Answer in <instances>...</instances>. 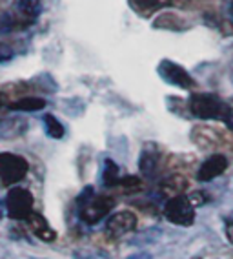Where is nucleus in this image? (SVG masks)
I'll return each instance as SVG.
<instances>
[{
	"label": "nucleus",
	"mask_w": 233,
	"mask_h": 259,
	"mask_svg": "<svg viewBox=\"0 0 233 259\" xmlns=\"http://www.w3.org/2000/svg\"><path fill=\"white\" fill-rule=\"evenodd\" d=\"M29 170L28 161L17 153H0V181L6 186H13L26 177Z\"/></svg>",
	"instance_id": "obj_3"
},
{
	"label": "nucleus",
	"mask_w": 233,
	"mask_h": 259,
	"mask_svg": "<svg viewBox=\"0 0 233 259\" xmlns=\"http://www.w3.org/2000/svg\"><path fill=\"white\" fill-rule=\"evenodd\" d=\"M95 197H97V195H95L93 186H86V188L79 194V197H77V204H79L80 208H84L86 204L91 203V201H93Z\"/></svg>",
	"instance_id": "obj_19"
},
{
	"label": "nucleus",
	"mask_w": 233,
	"mask_h": 259,
	"mask_svg": "<svg viewBox=\"0 0 233 259\" xmlns=\"http://www.w3.org/2000/svg\"><path fill=\"white\" fill-rule=\"evenodd\" d=\"M190 201L193 206H201V204H204L206 201H208V197H206L204 192H193V194L190 195Z\"/></svg>",
	"instance_id": "obj_20"
},
{
	"label": "nucleus",
	"mask_w": 233,
	"mask_h": 259,
	"mask_svg": "<svg viewBox=\"0 0 233 259\" xmlns=\"http://www.w3.org/2000/svg\"><path fill=\"white\" fill-rule=\"evenodd\" d=\"M231 13H233V2H231Z\"/></svg>",
	"instance_id": "obj_23"
},
{
	"label": "nucleus",
	"mask_w": 233,
	"mask_h": 259,
	"mask_svg": "<svg viewBox=\"0 0 233 259\" xmlns=\"http://www.w3.org/2000/svg\"><path fill=\"white\" fill-rule=\"evenodd\" d=\"M137 227V215L133 212H116L111 213L106 221V232L109 237H122L130 234Z\"/></svg>",
	"instance_id": "obj_7"
},
{
	"label": "nucleus",
	"mask_w": 233,
	"mask_h": 259,
	"mask_svg": "<svg viewBox=\"0 0 233 259\" xmlns=\"http://www.w3.org/2000/svg\"><path fill=\"white\" fill-rule=\"evenodd\" d=\"M0 219H2V213H0Z\"/></svg>",
	"instance_id": "obj_24"
},
{
	"label": "nucleus",
	"mask_w": 233,
	"mask_h": 259,
	"mask_svg": "<svg viewBox=\"0 0 233 259\" xmlns=\"http://www.w3.org/2000/svg\"><path fill=\"white\" fill-rule=\"evenodd\" d=\"M226 168H228V157L222 153H215L201 164V168L197 171V179L201 183H210L215 177H219Z\"/></svg>",
	"instance_id": "obj_8"
},
{
	"label": "nucleus",
	"mask_w": 233,
	"mask_h": 259,
	"mask_svg": "<svg viewBox=\"0 0 233 259\" xmlns=\"http://www.w3.org/2000/svg\"><path fill=\"white\" fill-rule=\"evenodd\" d=\"M128 2H130V6L140 17H151L155 11H159L171 4V0H128Z\"/></svg>",
	"instance_id": "obj_14"
},
{
	"label": "nucleus",
	"mask_w": 233,
	"mask_h": 259,
	"mask_svg": "<svg viewBox=\"0 0 233 259\" xmlns=\"http://www.w3.org/2000/svg\"><path fill=\"white\" fill-rule=\"evenodd\" d=\"M184 26H186V20L182 19L181 15L173 13V11H166V13L159 15L153 22V28L169 29V31H182Z\"/></svg>",
	"instance_id": "obj_13"
},
{
	"label": "nucleus",
	"mask_w": 233,
	"mask_h": 259,
	"mask_svg": "<svg viewBox=\"0 0 233 259\" xmlns=\"http://www.w3.org/2000/svg\"><path fill=\"white\" fill-rule=\"evenodd\" d=\"M164 215L169 223L177 225V227H191L195 223V206L191 204L190 197L177 195V197L166 201Z\"/></svg>",
	"instance_id": "obj_2"
},
{
	"label": "nucleus",
	"mask_w": 233,
	"mask_h": 259,
	"mask_svg": "<svg viewBox=\"0 0 233 259\" xmlns=\"http://www.w3.org/2000/svg\"><path fill=\"white\" fill-rule=\"evenodd\" d=\"M224 232H226V237H228V241L233 245V221H226Z\"/></svg>",
	"instance_id": "obj_21"
},
{
	"label": "nucleus",
	"mask_w": 233,
	"mask_h": 259,
	"mask_svg": "<svg viewBox=\"0 0 233 259\" xmlns=\"http://www.w3.org/2000/svg\"><path fill=\"white\" fill-rule=\"evenodd\" d=\"M28 223L31 225V230L35 232V236H37L38 239L46 241V243L56 239V232L53 230L51 227H49V223L46 221V218H44L42 213L33 212L31 215H29Z\"/></svg>",
	"instance_id": "obj_12"
},
{
	"label": "nucleus",
	"mask_w": 233,
	"mask_h": 259,
	"mask_svg": "<svg viewBox=\"0 0 233 259\" xmlns=\"http://www.w3.org/2000/svg\"><path fill=\"white\" fill-rule=\"evenodd\" d=\"M188 188V179L182 176H169L159 185V194L164 199H173L177 195H184V190Z\"/></svg>",
	"instance_id": "obj_11"
},
{
	"label": "nucleus",
	"mask_w": 233,
	"mask_h": 259,
	"mask_svg": "<svg viewBox=\"0 0 233 259\" xmlns=\"http://www.w3.org/2000/svg\"><path fill=\"white\" fill-rule=\"evenodd\" d=\"M159 73L166 82L173 84V86H177V88L182 90H190L193 88V77L188 73L182 66H179L177 62H173V60H162L159 64Z\"/></svg>",
	"instance_id": "obj_6"
},
{
	"label": "nucleus",
	"mask_w": 233,
	"mask_h": 259,
	"mask_svg": "<svg viewBox=\"0 0 233 259\" xmlns=\"http://www.w3.org/2000/svg\"><path fill=\"white\" fill-rule=\"evenodd\" d=\"M115 208V199L107 197V195H97L89 204H86L84 208H80V219L86 225H97L100 223L107 213Z\"/></svg>",
	"instance_id": "obj_5"
},
{
	"label": "nucleus",
	"mask_w": 233,
	"mask_h": 259,
	"mask_svg": "<svg viewBox=\"0 0 233 259\" xmlns=\"http://www.w3.org/2000/svg\"><path fill=\"white\" fill-rule=\"evenodd\" d=\"M8 215L11 219H24L28 221L33 213V195L22 186H13L6 197Z\"/></svg>",
	"instance_id": "obj_4"
},
{
	"label": "nucleus",
	"mask_w": 233,
	"mask_h": 259,
	"mask_svg": "<svg viewBox=\"0 0 233 259\" xmlns=\"http://www.w3.org/2000/svg\"><path fill=\"white\" fill-rule=\"evenodd\" d=\"M8 108L13 111H38L46 108V101L40 97H22L15 102H10Z\"/></svg>",
	"instance_id": "obj_15"
},
{
	"label": "nucleus",
	"mask_w": 233,
	"mask_h": 259,
	"mask_svg": "<svg viewBox=\"0 0 233 259\" xmlns=\"http://www.w3.org/2000/svg\"><path fill=\"white\" fill-rule=\"evenodd\" d=\"M126 259H153L149 252H137V254H131L128 255Z\"/></svg>",
	"instance_id": "obj_22"
},
{
	"label": "nucleus",
	"mask_w": 233,
	"mask_h": 259,
	"mask_svg": "<svg viewBox=\"0 0 233 259\" xmlns=\"http://www.w3.org/2000/svg\"><path fill=\"white\" fill-rule=\"evenodd\" d=\"M190 111L204 120H229L231 110L220 97L213 93H195L190 99Z\"/></svg>",
	"instance_id": "obj_1"
},
{
	"label": "nucleus",
	"mask_w": 233,
	"mask_h": 259,
	"mask_svg": "<svg viewBox=\"0 0 233 259\" xmlns=\"http://www.w3.org/2000/svg\"><path fill=\"white\" fill-rule=\"evenodd\" d=\"M121 174H119V166L111 159H106L104 161V170H102V183L107 188H113V186H119L121 183Z\"/></svg>",
	"instance_id": "obj_16"
},
{
	"label": "nucleus",
	"mask_w": 233,
	"mask_h": 259,
	"mask_svg": "<svg viewBox=\"0 0 233 259\" xmlns=\"http://www.w3.org/2000/svg\"><path fill=\"white\" fill-rule=\"evenodd\" d=\"M119 186L122 188L124 194H137V192L142 190V179L137 177V176H126V177H122L121 179Z\"/></svg>",
	"instance_id": "obj_18"
},
{
	"label": "nucleus",
	"mask_w": 233,
	"mask_h": 259,
	"mask_svg": "<svg viewBox=\"0 0 233 259\" xmlns=\"http://www.w3.org/2000/svg\"><path fill=\"white\" fill-rule=\"evenodd\" d=\"M160 166V153L159 148L155 144H146L142 148V153H140L139 159V170L142 171V176L146 177H153L157 171H159Z\"/></svg>",
	"instance_id": "obj_9"
},
{
	"label": "nucleus",
	"mask_w": 233,
	"mask_h": 259,
	"mask_svg": "<svg viewBox=\"0 0 233 259\" xmlns=\"http://www.w3.org/2000/svg\"><path fill=\"white\" fill-rule=\"evenodd\" d=\"M44 122H46V130L49 137H53V139H62V137H64L66 130H64V126L59 122L56 117L47 113V115H44Z\"/></svg>",
	"instance_id": "obj_17"
},
{
	"label": "nucleus",
	"mask_w": 233,
	"mask_h": 259,
	"mask_svg": "<svg viewBox=\"0 0 233 259\" xmlns=\"http://www.w3.org/2000/svg\"><path fill=\"white\" fill-rule=\"evenodd\" d=\"M15 24L19 28H28L38 15V0H15Z\"/></svg>",
	"instance_id": "obj_10"
}]
</instances>
